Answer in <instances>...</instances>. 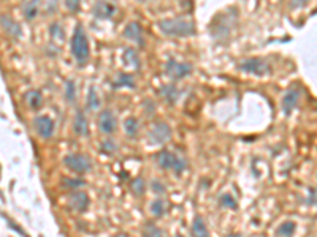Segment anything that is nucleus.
<instances>
[{"label": "nucleus", "mask_w": 317, "mask_h": 237, "mask_svg": "<svg viewBox=\"0 0 317 237\" xmlns=\"http://www.w3.org/2000/svg\"><path fill=\"white\" fill-rule=\"evenodd\" d=\"M88 108L91 109V111L100 108V98H99V94H97L96 87H89V92H88Z\"/></svg>", "instance_id": "23"}, {"label": "nucleus", "mask_w": 317, "mask_h": 237, "mask_svg": "<svg viewBox=\"0 0 317 237\" xmlns=\"http://www.w3.org/2000/svg\"><path fill=\"white\" fill-rule=\"evenodd\" d=\"M219 204L222 207H227V209H236L238 207V202L232 194H222V196L219 198Z\"/></svg>", "instance_id": "27"}, {"label": "nucleus", "mask_w": 317, "mask_h": 237, "mask_svg": "<svg viewBox=\"0 0 317 237\" xmlns=\"http://www.w3.org/2000/svg\"><path fill=\"white\" fill-rule=\"evenodd\" d=\"M117 11V0H96L92 8L94 18L97 19H109Z\"/></svg>", "instance_id": "5"}, {"label": "nucleus", "mask_w": 317, "mask_h": 237, "mask_svg": "<svg viewBox=\"0 0 317 237\" xmlns=\"http://www.w3.org/2000/svg\"><path fill=\"white\" fill-rule=\"evenodd\" d=\"M308 2H310V0H290V6H292V8H302Z\"/></svg>", "instance_id": "34"}, {"label": "nucleus", "mask_w": 317, "mask_h": 237, "mask_svg": "<svg viewBox=\"0 0 317 237\" xmlns=\"http://www.w3.org/2000/svg\"><path fill=\"white\" fill-rule=\"evenodd\" d=\"M49 32H51V37H53V40H64V30H62V25L59 22H54L51 24L49 27Z\"/></svg>", "instance_id": "31"}, {"label": "nucleus", "mask_w": 317, "mask_h": 237, "mask_svg": "<svg viewBox=\"0 0 317 237\" xmlns=\"http://www.w3.org/2000/svg\"><path fill=\"white\" fill-rule=\"evenodd\" d=\"M72 54L76 59V62L80 65H84L89 60L91 56V49H89V40L88 35H86L84 27L81 24H78L73 30V37H72Z\"/></svg>", "instance_id": "2"}, {"label": "nucleus", "mask_w": 317, "mask_h": 237, "mask_svg": "<svg viewBox=\"0 0 317 237\" xmlns=\"http://www.w3.org/2000/svg\"><path fill=\"white\" fill-rule=\"evenodd\" d=\"M151 214L154 217H162L165 214V202L162 198H157L151 202Z\"/></svg>", "instance_id": "24"}, {"label": "nucleus", "mask_w": 317, "mask_h": 237, "mask_svg": "<svg viewBox=\"0 0 317 237\" xmlns=\"http://www.w3.org/2000/svg\"><path fill=\"white\" fill-rule=\"evenodd\" d=\"M0 27L3 29L6 35H10L11 38H21L22 37V29L18 21H14L11 16L2 14L0 16Z\"/></svg>", "instance_id": "11"}, {"label": "nucleus", "mask_w": 317, "mask_h": 237, "mask_svg": "<svg viewBox=\"0 0 317 237\" xmlns=\"http://www.w3.org/2000/svg\"><path fill=\"white\" fill-rule=\"evenodd\" d=\"M192 234L194 236H200V237H207L210 234L208 228H207V225H205L202 217H195L194 225H192Z\"/></svg>", "instance_id": "22"}, {"label": "nucleus", "mask_w": 317, "mask_h": 237, "mask_svg": "<svg viewBox=\"0 0 317 237\" xmlns=\"http://www.w3.org/2000/svg\"><path fill=\"white\" fill-rule=\"evenodd\" d=\"M64 163L68 169H72V171L75 173H78V174H84V173H88L91 171V160L88 157H84L81 154H70V155H67L64 158Z\"/></svg>", "instance_id": "7"}, {"label": "nucleus", "mask_w": 317, "mask_h": 237, "mask_svg": "<svg viewBox=\"0 0 317 237\" xmlns=\"http://www.w3.org/2000/svg\"><path fill=\"white\" fill-rule=\"evenodd\" d=\"M25 101L30 109H38L43 105V95L40 90H29L25 94Z\"/></svg>", "instance_id": "18"}, {"label": "nucleus", "mask_w": 317, "mask_h": 237, "mask_svg": "<svg viewBox=\"0 0 317 237\" xmlns=\"http://www.w3.org/2000/svg\"><path fill=\"white\" fill-rule=\"evenodd\" d=\"M152 190L156 191V193H160V194L165 193V187H164V185H162L160 182H157V180L152 182Z\"/></svg>", "instance_id": "33"}, {"label": "nucleus", "mask_w": 317, "mask_h": 237, "mask_svg": "<svg viewBox=\"0 0 317 237\" xmlns=\"http://www.w3.org/2000/svg\"><path fill=\"white\" fill-rule=\"evenodd\" d=\"M144 190H146V182H144L141 177H138V179H135L132 182V191L135 194H138V196H141V194L144 193Z\"/></svg>", "instance_id": "30"}, {"label": "nucleus", "mask_w": 317, "mask_h": 237, "mask_svg": "<svg viewBox=\"0 0 317 237\" xmlns=\"http://www.w3.org/2000/svg\"><path fill=\"white\" fill-rule=\"evenodd\" d=\"M298 101H300V90L295 89V87L289 89L284 94V98H282V113H284L286 116H289L295 109V106L298 105Z\"/></svg>", "instance_id": "14"}, {"label": "nucleus", "mask_w": 317, "mask_h": 237, "mask_svg": "<svg viewBox=\"0 0 317 237\" xmlns=\"http://www.w3.org/2000/svg\"><path fill=\"white\" fill-rule=\"evenodd\" d=\"M124 37L138 46H144V33L138 22H128L124 29Z\"/></svg>", "instance_id": "13"}, {"label": "nucleus", "mask_w": 317, "mask_h": 237, "mask_svg": "<svg viewBox=\"0 0 317 237\" xmlns=\"http://www.w3.org/2000/svg\"><path fill=\"white\" fill-rule=\"evenodd\" d=\"M297 230V225L294 222H284L281 223V226L276 230V234L278 236H294Z\"/></svg>", "instance_id": "25"}, {"label": "nucleus", "mask_w": 317, "mask_h": 237, "mask_svg": "<svg viewBox=\"0 0 317 237\" xmlns=\"http://www.w3.org/2000/svg\"><path fill=\"white\" fill-rule=\"evenodd\" d=\"M124 59H125V63L133 66L135 70L140 68V57H138V53H136L133 48H128V49L124 51Z\"/></svg>", "instance_id": "20"}, {"label": "nucleus", "mask_w": 317, "mask_h": 237, "mask_svg": "<svg viewBox=\"0 0 317 237\" xmlns=\"http://www.w3.org/2000/svg\"><path fill=\"white\" fill-rule=\"evenodd\" d=\"M117 126V118L114 116L113 111H109V109H104L100 114H99V128L104 134H111L114 133Z\"/></svg>", "instance_id": "9"}, {"label": "nucleus", "mask_w": 317, "mask_h": 237, "mask_svg": "<svg viewBox=\"0 0 317 237\" xmlns=\"http://www.w3.org/2000/svg\"><path fill=\"white\" fill-rule=\"evenodd\" d=\"M113 87H114V89H119V87L135 89V87H136V84H135V79H133V76H132V74L121 73V74H117V78L114 79Z\"/></svg>", "instance_id": "17"}, {"label": "nucleus", "mask_w": 317, "mask_h": 237, "mask_svg": "<svg viewBox=\"0 0 317 237\" xmlns=\"http://www.w3.org/2000/svg\"><path fill=\"white\" fill-rule=\"evenodd\" d=\"M33 125H35V130L37 133L43 139H48L53 136L54 133V120L48 116H38L35 117V120H33Z\"/></svg>", "instance_id": "10"}, {"label": "nucleus", "mask_w": 317, "mask_h": 237, "mask_svg": "<svg viewBox=\"0 0 317 237\" xmlns=\"http://www.w3.org/2000/svg\"><path fill=\"white\" fill-rule=\"evenodd\" d=\"M159 29L167 37H194L197 33L195 22L186 16H176V18H168L159 22Z\"/></svg>", "instance_id": "1"}, {"label": "nucleus", "mask_w": 317, "mask_h": 237, "mask_svg": "<svg viewBox=\"0 0 317 237\" xmlns=\"http://www.w3.org/2000/svg\"><path fill=\"white\" fill-rule=\"evenodd\" d=\"M156 160H157V165L160 168H164V169H173L176 176L183 174V171L187 168V162H186L184 158L176 157L175 154H171V152H168V150L159 152Z\"/></svg>", "instance_id": "3"}, {"label": "nucleus", "mask_w": 317, "mask_h": 237, "mask_svg": "<svg viewBox=\"0 0 317 237\" xmlns=\"http://www.w3.org/2000/svg\"><path fill=\"white\" fill-rule=\"evenodd\" d=\"M40 2H41V0H29V2L24 5V16H25V19L32 21L38 14Z\"/></svg>", "instance_id": "19"}, {"label": "nucleus", "mask_w": 317, "mask_h": 237, "mask_svg": "<svg viewBox=\"0 0 317 237\" xmlns=\"http://www.w3.org/2000/svg\"><path fill=\"white\" fill-rule=\"evenodd\" d=\"M73 131L78 136H89V123L83 111H76L73 120Z\"/></svg>", "instance_id": "15"}, {"label": "nucleus", "mask_w": 317, "mask_h": 237, "mask_svg": "<svg viewBox=\"0 0 317 237\" xmlns=\"http://www.w3.org/2000/svg\"><path fill=\"white\" fill-rule=\"evenodd\" d=\"M61 185H62V188H65V190H75V188H80L81 185H84V180H81V179H68V177H65V179H62Z\"/></svg>", "instance_id": "28"}, {"label": "nucleus", "mask_w": 317, "mask_h": 237, "mask_svg": "<svg viewBox=\"0 0 317 237\" xmlns=\"http://www.w3.org/2000/svg\"><path fill=\"white\" fill-rule=\"evenodd\" d=\"M314 198H316V190H314V188H310V204H311V206L316 204V199H314Z\"/></svg>", "instance_id": "36"}, {"label": "nucleus", "mask_w": 317, "mask_h": 237, "mask_svg": "<svg viewBox=\"0 0 317 237\" xmlns=\"http://www.w3.org/2000/svg\"><path fill=\"white\" fill-rule=\"evenodd\" d=\"M160 95L164 97V100L168 105H175L179 100V97H181V92L176 89L175 84H167V86L160 87Z\"/></svg>", "instance_id": "16"}, {"label": "nucleus", "mask_w": 317, "mask_h": 237, "mask_svg": "<svg viewBox=\"0 0 317 237\" xmlns=\"http://www.w3.org/2000/svg\"><path fill=\"white\" fill-rule=\"evenodd\" d=\"M65 5L70 13H78L80 11V0H65Z\"/></svg>", "instance_id": "32"}, {"label": "nucleus", "mask_w": 317, "mask_h": 237, "mask_svg": "<svg viewBox=\"0 0 317 237\" xmlns=\"http://www.w3.org/2000/svg\"><path fill=\"white\" fill-rule=\"evenodd\" d=\"M100 150L104 152L105 155H113L114 152L117 150V144L111 138H108V139H105L104 142L100 144Z\"/></svg>", "instance_id": "26"}, {"label": "nucleus", "mask_w": 317, "mask_h": 237, "mask_svg": "<svg viewBox=\"0 0 317 237\" xmlns=\"http://www.w3.org/2000/svg\"><path fill=\"white\" fill-rule=\"evenodd\" d=\"M165 71L171 79L178 81V79H183L192 73V65L184 63V62H178V60H175V59H168V62L165 63Z\"/></svg>", "instance_id": "6"}, {"label": "nucleus", "mask_w": 317, "mask_h": 237, "mask_svg": "<svg viewBox=\"0 0 317 237\" xmlns=\"http://www.w3.org/2000/svg\"><path fill=\"white\" fill-rule=\"evenodd\" d=\"M68 206L75 212H86L89 207V196L84 191H73L68 198Z\"/></svg>", "instance_id": "12"}, {"label": "nucleus", "mask_w": 317, "mask_h": 237, "mask_svg": "<svg viewBox=\"0 0 317 237\" xmlns=\"http://www.w3.org/2000/svg\"><path fill=\"white\" fill-rule=\"evenodd\" d=\"M239 70L244 71V73L254 74V76H267L273 71L270 63L265 60V59H260V57L244 59V60L239 63Z\"/></svg>", "instance_id": "4"}, {"label": "nucleus", "mask_w": 317, "mask_h": 237, "mask_svg": "<svg viewBox=\"0 0 317 237\" xmlns=\"http://www.w3.org/2000/svg\"><path fill=\"white\" fill-rule=\"evenodd\" d=\"M144 233H146V236H160L162 234V231L159 230V228H154V226H149Z\"/></svg>", "instance_id": "35"}, {"label": "nucleus", "mask_w": 317, "mask_h": 237, "mask_svg": "<svg viewBox=\"0 0 317 237\" xmlns=\"http://www.w3.org/2000/svg\"><path fill=\"white\" fill-rule=\"evenodd\" d=\"M171 138V128L165 122H156L149 131L151 144H164Z\"/></svg>", "instance_id": "8"}, {"label": "nucleus", "mask_w": 317, "mask_h": 237, "mask_svg": "<svg viewBox=\"0 0 317 237\" xmlns=\"http://www.w3.org/2000/svg\"><path fill=\"white\" fill-rule=\"evenodd\" d=\"M124 130H125V133H127V136L135 138L136 134H138V130H140L138 120H136L135 117H128V118H125V122H124Z\"/></svg>", "instance_id": "21"}, {"label": "nucleus", "mask_w": 317, "mask_h": 237, "mask_svg": "<svg viewBox=\"0 0 317 237\" xmlns=\"http://www.w3.org/2000/svg\"><path fill=\"white\" fill-rule=\"evenodd\" d=\"M65 98L68 103H73L76 98V87L73 81H67L65 82Z\"/></svg>", "instance_id": "29"}]
</instances>
